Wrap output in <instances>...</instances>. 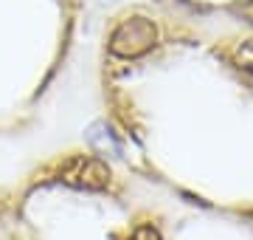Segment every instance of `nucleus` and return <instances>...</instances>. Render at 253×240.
<instances>
[{
    "mask_svg": "<svg viewBox=\"0 0 253 240\" xmlns=\"http://www.w3.org/2000/svg\"><path fill=\"white\" fill-rule=\"evenodd\" d=\"M155 40H158V31H155L152 20L126 17L113 28V34H110V51L118 57H124V60H129V57L146 54L155 46Z\"/></svg>",
    "mask_w": 253,
    "mask_h": 240,
    "instance_id": "1",
    "label": "nucleus"
},
{
    "mask_svg": "<svg viewBox=\"0 0 253 240\" xmlns=\"http://www.w3.org/2000/svg\"><path fill=\"white\" fill-rule=\"evenodd\" d=\"M65 178L73 181V184H82V186H90V189H99V186L107 184L110 178V170L101 164L99 158H76L62 170Z\"/></svg>",
    "mask_w": 253,
    "mask_h": 240,
    "instance_id": "2",
    "label": "nucleus"
},
{
    "mask_svg": "<svg viewBox=\"0 0 253 240\" xmlns=\"http://www.w3.org/2000/svg\"><path fill=\"white\" fill-rule=\"evenodd\" d=\"M87 141H90L93 147L104 150V153H110V156H121V144H118L116 133L107 127V124H93L90 130H87Z\"/></svg>",
    "mask_w": 253,
    "mask_h": 240,
    "instance_id": "3",
    "label": "nucleus"
},
{
    "mask_svg": "<svg viewBox=\"0 0 253 240\" xmlns=\"http://www.w3.org/2000/svg\"><path fill=\"white\" fill-rule=\"evenodd\" d=\"M234 60L239 68H245L248 74H253V40H248V43H242V46L234 51Z\"/></svg>",
    "mask_w": 253,
    "mask_h": 240,
    "instance_id": "4",
    "label": "nucleus"
},
{
    "mask_svg": "<svg viewBox=\"0 0 253 240\" xmlns=\"http://www.w3.org/2000/svg\"><path fill=\"white\" fill-rule=\"evenodd\" d=\"M129 240H161V235H158V229H155V226L144 223V226H138V229L132 232V238H129Z\"/></svg>",
    "mask_w": 253,
    "mask_h": 240,
    "instance_id": "5",
    "label": "nucleus"
},
{
    "mask_svg": "<svg viewBox=\"0 0 253 240\" xmlns=\"http://www.w3.org/2000/svg\"><path fill=\"white\" fill-rule=\"evenodd\" d=\"M234 11L239 14V17H245L248 23H253V0H245V3H239Z\"/></svg>",
    "mask_w": 253,
    "mask_h": 240,
    "instance_id": "6",
    "label": "nucleus"
}]
</instances>
